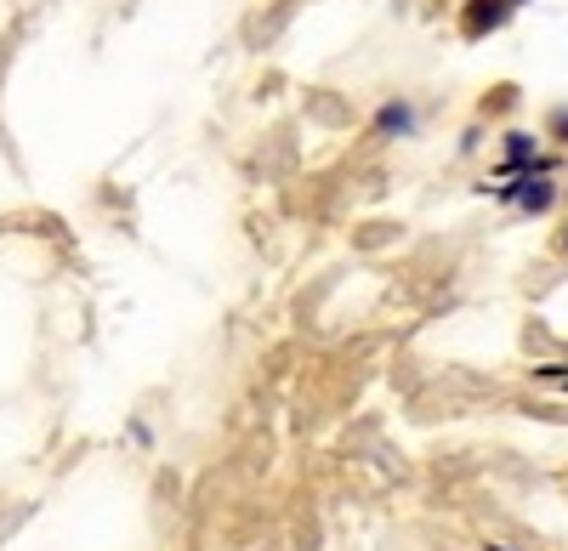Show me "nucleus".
<instances>
[{
  "instance_id": "nucleus-2",
  "label": "nucleus",
  "mask_w": 568,
  "mask_h": 551,
  "mask_svg": "<svg viewBox=\"0 0 568 551\" xmlns=\"http://www.w3.org/2000/svg\"><path fill=\"white\" fill-rule=\"evenodd\" d=\"M523 205H529V211H546L551 205V182H529V188H523Z\"/></svg>"
},
{
  "instance_id": "nucleus-1",
  "label": "nucleus",
  "mask_w": 568,
  "mask_h": 551,
  "mask_svg": "<svg viewBox=\"0 0 568 551\" xmlns=\"http://www.w3.org/2000/svg\"><path fill=\"white\" fill-rule=\"evenodd\" d=\"M506 18V6H500V0H478V6H472V29H483V23H500Z\"/></svg>"
}]
</instances>
